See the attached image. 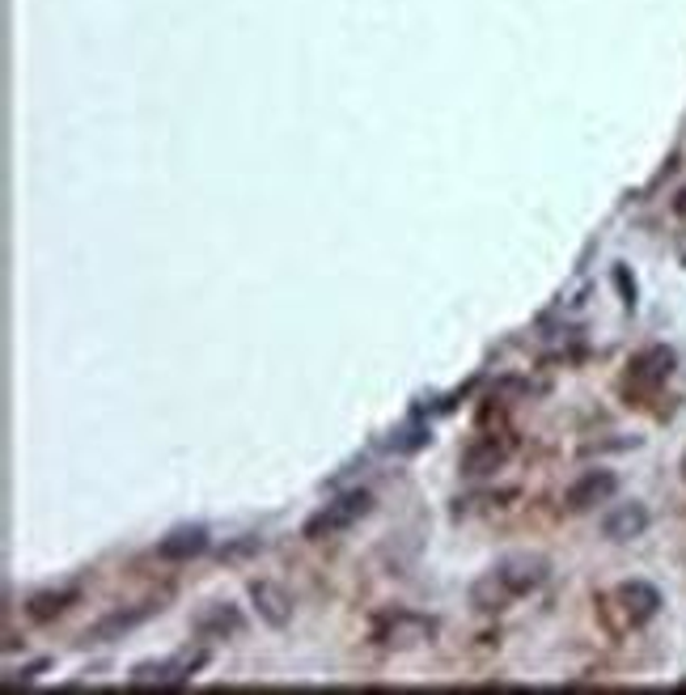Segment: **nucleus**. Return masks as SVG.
<instances>
[{
	"mask_svg": "<svg viewBox=\"0 0 686 695\" xmlns=\"http://www.w3.org/2000/svg\"><path fill=\"white\" fill-rule=\"evenodd\" d=\"M669 374H674V352L665 348V344H653V348H644L636 357L627 360V374H623V399H648V395H657L665 382H669Z\"/></svg>",
	"mask_w": 686,
	"mask_h": 695,
	"instance_id": "nucleus-4",
	"label": "nucleus"
},
{
	"mask_svg": "<svg viewBox=\"0 0 686 695\" xmlns=\"http://www.w3.org/2000/svg\"><path fill=\"white\" fill-rule=\"evenodd\" d=\"M199 666V657L195 662H144L136 671L127 674V687H157V692H170V687H187L191 683V671Z\"/></svg>",
	"mask_w": 686,
	"mask_h": 695,
	"instance_id": "nucleus-9",
	"label": "nucleus"
},
{
	"mask_svg": "<svg viewBox=\"0 0 686 695\" xmlns=\"http://www.w3.org/2000/svg\"><path fill=\"white\" fill-rule=\"evenodd\" d=\"M618 492L615 471H585L581 480H572V488L564 492V504L569 513H590L597 504H606Z\"/></svg>",
	"mask_w": 686,
	"mask_h": 695,
	"instance_id": "nucleus-8",
	"label": "nucleus"
},
{
	"mask_svg": "<svg viewBox=\"0 0 686 695\" xmlns=\"http://www.w3.org/2000/svg\"><path fill=\"white\" fill-rule=\"evenodd\" d=\"M76 602H81V590H48V594H34V599L25 602V620H30V624H51V620L69 615Z\"/></svg>",
	"mask_w": 686,
	"mask_h": 695,
	"instance_id": "nucleus-14",
	"label": "nucleus"
},
{
	"mask_svg": "<svg viewBox=\"0 0 686 695\" xmlns=\"http://www.w3.org/2000/svg\"><path fill=\"white\" fill-rule=\"evenodd\" d=\"M683 687H686V678H683Z\"/></svg>",
	"mask_w": 686,
	"mask_h": 695,
	"instance_id": "nucleus-16",
	"label": "nucleus"
},
{
	"mask_svg": "<svg viewBox=\"0 0 686 695\" xmlns=\"http://www.w3.org/2000/svg\"><path fill=\"white\" fill-rule=\"evenodd\" d=\"M437 636V620H428L420 611H390L381 615L378 624L369 627V641L386 653H407V648H420Z\"/></svg>",
	"mask_w": 686,
	"mask_h": 695,
	"instance_id": "nucleus-3",
	"label": "nucleus"
},
{
	"mask_svg": "<svg viewBox=\"0 0 686 695\" xmlns=\"http://www.w3.org/2000/svg\"><path fill=\"white\" fill-rule=\"evenodd\" d=\"M657 611H662V594L648 581H623L597 599V620L611 636H632L648 620H657Z\"/></svg>",
	"mask_w": 686,
	"mask_h": 695,
	"instance_id": "nucleus-2",
	"label": "nucleus"
},
{
	"mask_svg": "<svg viewBox=\"0 0 686 695\" xmlns=\"http://www.w3.org/2000/svg\"><path fill=\"white\" fill-rule=\"evenodd\" d=\"M683 480H686V458H683Z\"/></svg>",
	"mask_w": 686,
	"mask_h": 695,
	"instance_id": "nucleus-15",
	"label": "nucleus"
},
{
	"mask_svg": "<svg viewBox=\"0 0 686 695\" xmlns=\"http://www.w3.org/2000/svg\"><path fill=\"white\" fill-rule=\"evenodd\" d=\"M250 602H255V611H259L263 624L272 627H285L293 620V602L280 585H272V581H250Z\"/></svg>",
	"mask_w": 686,
	"mask_h": 695,
	"instance_id": "nucleus-13",
	"label": "nucleus"
},
{
	"mask_svg": "<svg viewBox=\"0 0 686 695\" xmlns=\"http://www.w3.org/2000/svg\"><path fill=\"white\" fill-rule=\"evenodd\" d=\"M509 454H513V437L483 432V437H474L471 446L462 450L458 467H462V476H467V480H488V476H496L500 467L509 462Z\"/></svg>",
	"mask_w": 686,
	"mask_h": 695,
	"instance_id": "nucleus-6",
	"label": "nucleus"
},
{
	"mask_svg": "<svg viewBox=\"0 0 686 695\" xmlns=\"http://www.w3.org/2000/svg\"><path fill=\"white\" fill-rule=\"evenodd\" d=\"M246 627L242 620V611L229 606V602H213V606H204L195 620H191V632L199 636V641H225V636H237Z\"/></svg>",
	"mask_w": 686,
	"mask_h": 695,
	"instance_id": "nucleus-10",
	"label": "nucleus"
},
{
	"mask_svg": "<svg viewBox=\"0 0 686 695\" xmlns=\"http://www.w3.org/2000/svg\"><path fill=\"white\" fill-rule=\"evenodd\" d=\"M369 509H373V497H369V492H360V488H356V492H344V497H335L331 504H322V509H318V513H314V518L306 522V530H301V534H306L309 543L335 539V534L352 530L356 522L369 513Z\"/></svg>",
	"mask_w": 686,
	"mask_h": 695,
	"instance_id": "nucleus-5",
	"label": "nucleus"
},
{
	"mask_svg": "<svg viewBox=\"0 0 686 695\" xmlns=\"http://www.w3.org/2000/svg\"><path fill=\"white\" fill-rule=\"evenodd\" d=\"M546 560L539 555H513V560H500L496 569H488V573L479 576L471 585V606L474 611H483V615H496V611H509V606H518L521 599H530V594H539L546 585Z\"/></svg>",
	"mask_w": 686,
	"mask_h": 695,
	"instance_id": "nucleus-1",
	"label": "nucleus"
},
{
	"mask_svg": "<svg viewBox=\"0 0 686 695\" xmlns=\"http://www.w3.org/2000/svg\"><path fill=\"white\" fill-rule=\"evenodd\" d=\"M157 611H162V602L157 599L136 602V606H123V611H115V615H106L102 624L90 627V632H85V641H90V645H111V641H123V636H127V632H136L144 620H153Z\"/></svg>",
	"mask_w": 686,
	"mask_h": 695,
	"instance_id": "nucleus-7",
	"label": "nucleus"
},
{
	"mask_svg": "<svg viewBox=\"0 0 686 695\" xmlns=\"http://www.w3.org/2000/svg\"><path fill=\"white\" fill-rule=\"evenodd\" d=\"M644 530H648V509L639 501L615 504V509H606V518H602V534H606L611 543H632Z\"/></svg>",
	"mask_w": 686,
	"mask_h": 695,
	"instance_id": "nucleus-11",
	"label": "nucleus"
},
{
	"mask_svg": "<svg viewBox=\"0 0 686 695\" xmlns=\"http://www.w3.org/2000/svg\"><path fill=\"white\" fill-rule=\"evenodd\" d=\"M204 552H208V530L204 527H178L157 543V560H166V564H187Z\"/></svg>",
	"mask_w": 686,
	"mask_h": 695,
	"instance_id": "nucleus-12",
	"label": "nucleus"
}]
</instances>
